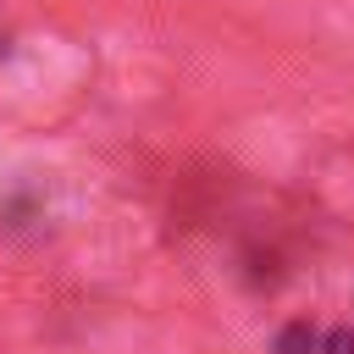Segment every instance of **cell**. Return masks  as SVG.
Wrapping results in <instances>:
<instances>
[{"label": "cell", "mask_w": 354, "mask_h": 354, "mask_svg": "<svg viewBox=\"0 0 354 354\" xmlns=\"http://www.w3.org/2000/svg\"><path fill=\"white\" fill-rule=\"evenodd\" d=\"M277 354H315V332L299 321V326H288L282 337H277Z\"/></svg>", "instance_id": "obj_1"}, {"label": "cell", "mask_w": 354, "mask_h": 354, "mask_svg": "<svg viewBox=\"0 0 354 354\" xmlns=\"http://www.w3.org/2000/svg\"><path fill=\"white\" fill-rule=\"evenodd\" d=\"M0 50H6V44H0Z\"/></svg>", "instance_id": "obj_2"}]
</instances>
